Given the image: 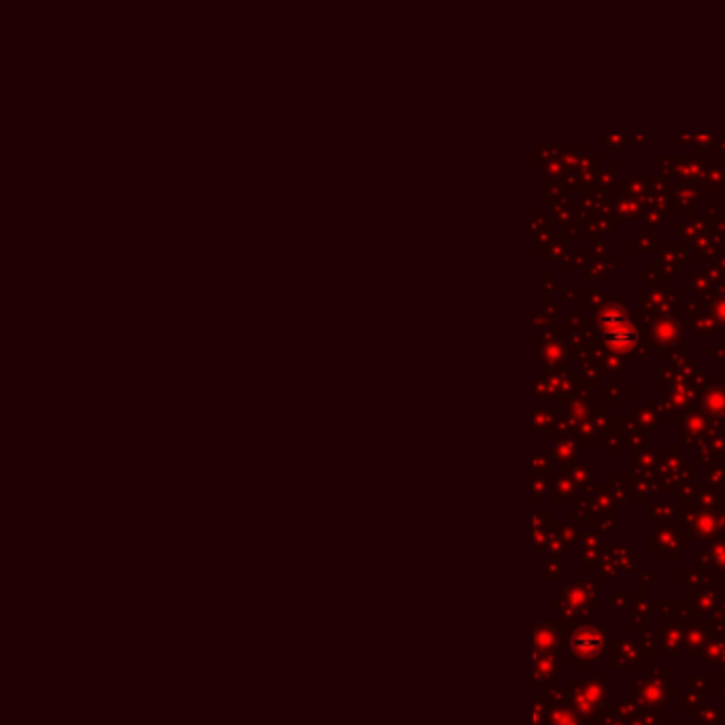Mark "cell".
<instances>
[{"mask_svg": "<svg viewBox=\"0 0 725 725\" xmlns=\"http://www.w3.org/2000/svg\"><path fill=\"white\" fill-rule=\"evenodd\" d=\"M602 324H604V336L608 338V342H613V345H632L634 328L630 326V322H627L625 315L619 309L606 311L602 315Z\"/></svg>", "mask_w": 725, "mask_h": 725, "instance_id": "obj_1", "label": "cell"}]
</instances>
